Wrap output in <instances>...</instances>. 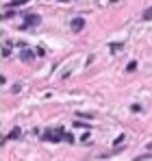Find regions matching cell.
<instances>
[{
    "label": "cell",
    "mask_w": 152,
    "mask_h": 161,
    "mask_svg": "<svg viewBox=\"0 0 152 161\" xmlns=\"http://www.w3.org/2000/svg\"><path fill=\"white\" fill-rule=\"evenodd\" d=\"M43 139H46V141H55V144H59V141L61 139H65V131L63 128H61V126H57L55 131H46V133H43Z\"/></svg>",
    "instance_id": "cell-1"
},
{
    "label": "cell",
    "mask_w": 152,
    "mask_h": 161,
    "mask_svg": "<svg viewBox=\"0 0 152 161\" xmlns=\"http://www.w3.org/2000/svg\"><path fill=\"white\" fill-rule=\"evenodd\" d=\"M39 15L37 13H28V15H24V24L22 26H35V24H39Z\"/></svg>",
    "instance_id": "cell-2"
},
{
    "label": "cell",
    "mask_w": 152,
    "mask_h": 161,
    "mask_svg": "<svg viewBox=\"0 0 152 161\" xmlns=\"http://www.w3.org/2000/svg\"><path fill=\"white\" fill-rule=\"evenodd\" d=\"M70 26H72V31H74V33H80V31L85 28V20H83V17H74Z\"/></svg>",
    "instance_id": "cell-3"
},
{
    "label": "cell",
    "mask_w": 152,
    "mask_h": 161,
    "mask_svg": "<svg viewBox=\"0 0 152 161\" xmlns=\"http://www.w3.org/2000/svg\"><path fill=\"white\" fill-rule=\"evenodd\" d=\"M20 137H22V128H13V131H11V133H9L2 141H7V139H20Z\"/></svg>",
    "instance_id": "cell-4"
},
{
    "label": "cell",
    "mask_w": 152,
    "mask_h": 161,
    "mask_svg": "<svg viewBox=\"0 0 152 161\" xmlns=\"http://www.w3.org/2000/svg\"><path fill=\"white\" fill-rule=\"evenodd\" d=\"M33 57H35V54H33L31 50H22V52H20V59H22V61H31Z\"/></svg>",
    "instance_id": "cell-5"
},
{
    "label": "cell",
    "mask_w": 152,
    "mask_h": 161,
    "mask_svg": "<svg viewBox=\"0 0 152 161\" xmlns=\"http://www.w3.org/2000/svg\"><path fill=\"white\" fill-rule=\"evenodd\" d=\"M141 20H146V22H148V20H152V7H148L146 11L141 13Z\"/></svg>",
    "instance_id": "cell-6"
},
{
    "label": "cell",
    "mask_w": 152,
    "mask_h": 161,
    "mask_svg": "<svg viewBox=\"0 0 152 161\" xmlns=\"http://www.w3.org/2000/svg\"><path fill=\"white\" fill-rule=\"evenodd\" d=\"M26 2H28V0H11L7 7H20V5H26Z\"/></svg>",
    "instance_id": "cell-7"
},
{
    "label": "cell",
    "mask_w": 152,
    "mask_h": 161,
    "mask_svg": "<svg viewBox=\"0 0 152 161\" xmlns=\"http://www.w3.org/2000/svg\"><path fill=\"white\" fill-rule=\"evenodd\" d=\"M124 48V42H120V44H111V50L113 52H118V50H122Z\"/></svg>",
    "instance_id": "cell-8"
},
{
    "label": "cell",
    "mask_w": 152,
    "mask_h": 161,
    "mask_svg": "<svg viewBox=\"0 0 152 161\" xmlns=\"http://www.w3.org/2000/svg\"><path fill=\"white\" fill-rule=\"evenodd\" d=\"M137 68V61H130L128 65H126V72H133V70H135Z\"/></svg>",
    "instance_id": "cell-9"
},
{
    "label": "cell",
    "mask_w": 152,
    "mask_h": 161,
    "mask_svg": "<svg viewBox=\"0 0 152 161\" xmlns=\"http://www.w3.org/2000/svg\"><path fill=\"white\" fill-rule=\"evenodd\" d=\"M65 141H70V144H74L76 139H74V135H72V133H65Z\"/></svg>",
    "instance_id": "cell-10"
},
{
    "label": "cell",
    "mask_w": 152,
    "mask_h": 161,
    "mask_svg": "<svg viewBox=\"0 0 152 161\" xmlns=\"http://www.w3.org/2000/svg\"><path fill=\"white\" fill-rule=\"evenodd\" d=\"M11 54V48H9V44H7V48H2V57H9Z\"/></svg>",
    "instance_id": "cell-11"
},
{
    "label": "cell",
    "mask_w": 152,
    "mask_h": 161,
    "mask_svg": "<svg viewBox=\"0 0 152 161\" xmlns=\"http://www.w3.org/2000/svg\"><path fill=\"white\" fill-rule=\"evenodd\" d=\"M59 2H67V0H59Z\"/></svg>",
    "instance_id": "cell-12"
},
{
    "label": "cell",
    "mask_w": 152,
    "mask_h": 161,
    "mask_svg": "<svg viewBox=\"0 0 152 161\" xmlns=\"http://www.w3.org/2000/svg\"><path fill=\"white\" fill-rule=\"evenodd\" d=\"M111 2H118V0H111Z\"/></svg>",
    "instance_id": "cell-13"
}]
</instances>
